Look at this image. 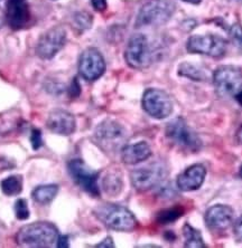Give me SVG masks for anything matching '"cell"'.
Segmentation results:
<instances>
[{"instance_id":"obj_8","label":"cell","mask_w":242,"mask_h":248,"mask_svg":"<svg viewBox=\"0 0 242 248\" xmlns=\"http://www.w3.org/2000/svg\"><path fill=\"white\" fill-rule=\"evenodd\" d=\"M167 176V168L163 162H154L138 168L130 173L131 185L138 191H147L158 186Z\"/></svg>"},{"instance_id":"obj_25","label":"cell","mask_w":242,"mask_h":248,"mask_svg":"<svg viewBox=\"0 0 242 248\" xmlns=\"http://www.w3.org/2000/svg\"><path fill=\"white\" fill-rule=\"evenodd\" d=\"M92 23H93L92 16H91L89 13L80 12V13H76L74 15V17H73V25H74V27L76 29H79V31H83L91 28Z\"/></svg>"},{"instance_id":"obj_26","label":"cell","mask_w":242,"mask_h":248,"mask_svg":"<svg viewBox=\"0 0 242 248\" xmlns=\"http://www.w3.org/2000/svg\"><path fill=\"white\" fill-rule=\"evenodd\" d=\"M229 37L233 46L242 52V26L240 24H233L229 29Z\"/></svg>"},{"instance_id":"obj_4","label":"cell","mask_w":242,"mask_h":248,"mask_svg":"<svg viewBox=\"0 0 242 248\" xmlns=\"http://www.w3.org/2000/svg\"><path fill=\"white\" fill-rule=\"evenodd\" d=\"M127 134L123 126L112 120H105L94 131V142L105 152H116L126 142Z\"/></svg>"},{"instance_id":"obj_12","label":"cell","mask_w":242,"mask_h":248,"mask_svg":"<svg viewBox=\"0 0 242 248\" xmlns=\"http://www.w3.org/2000/svg\"><path fill=\"white\" fill-rule=\"evenodd\" d=\"M104 58L97 48L90 47L81 54L79 60V73L86 81H97L104 74Z\"/></svg>"},{"instance_id":"obj_6","label":"cell","mask_w":242,"mask_h":248,"mask_svg":"<svg viewBox=\"0 0 242 248\" xmlns=\"http://www.w3.org/2000/svg\"><path fill=\"white\" fill-rule=\"evenodd\" d=\"M166 137L178 147L190 152L199 151L202 147V141L199 136L182 118H176L167 124Z\"/></svg>"},{"instance_id":"obj_23","label":"cell","mask_w":242,"mask_h":248,"mask_svg":"<svg viewBox=\"0 0 242 248\" xmlns=\"http://www.w3.org/2000/svg\"><path fill=\"white\" fill-rule=\"evenodd\" d=\"M178 74L194 82H201L205 78L204 72L195 65L190 63H183L178 67Z\"/></svg>"},{"instance_id":"obj_32","label":"cell","mask_w":242,"mask_h":248,"mask_svg":"<svg viewBox=\"0 0 242 248\" xmlns=\"http://www.w3.org/2000/svg\"><path fill=\"white\" fill-rule=\"evenodd\" d=\"M57 247L58 248H68L69 246V237L67 235H58L57 237Z\"/></svg>"},{"instance_id":"obj_11","label":"cell","mask_w":242,"mask_h":248,"mask_svg":"<svg viewBox=\"0 0 242 248\" xmlns=\"http://www.w3.org/2000/svg\"><path fill=\"white\" fill-rule=\"evenodd\" d=\"M142 108L154 119H166L173 112V102L165 91L148 89L142 95Z\"/></svg>"},{"instance_id":"obj_36","label":"cell","mask_w":242,"mask_h":248,"mask_svg":"<svg viewBox=\"0 0 242 248\" xmlns=\"http://www.w3.org/2000/svg\"><path fill=\"white\" fill-rule=\"evenodd\" d=\"M6 21V16H5V13L2 12L1 9H0V28L3 26V24H5Z\"/></svg>"},{"instance_id":"obj_3","label":"cell","mask_w":242,"mask_h":248,"mask_svg":"<svg viewBox=\"0 0 242 248\" xmlns=\"http://www.w3.org/2000/svg\"><path fill=\"white\" fill-rule=\"evenodd\" d=\"M175 9L176 6L172 0H149L139 10L135 26L137 28L161 26L171 19Z\"/></svg>"},{"instance_id":"obj_34","label":"cell","mask_w":242,"mask_h":248,"mask_svg":"<svg viewBox=\"0 0 242 248\" xmlns=\"http://www.w3.org/2000/svg\"><path fill=\"white\" fill-rule=\"evenodd\" d=\"M236 139H237V142L239 144L242 145V124L240 125L239 129L237 130V133H236Z\"/></svg>"},{"instance_id":"obj_28","label":"cell","mask_w":242,"mask_h":248,"mask_svg":"<svg viewBox=\"0 0 242 248\" xmlns=\"http://www.w3.org/2000/svg\"><path fill=\"white\" fill-rule=\"evenodd\" d=\"M31 142L32 147L34 150H38V149L43 145V138H42V132L38 129H33L32 134H31Z\"/></svg>"},{"instance_id":"obj_33","label":"cell","mask_w":242,"mask_h":248,"mask_svg":"<svg viewBox=\"0 0 242 248\" xmlns=\"http://www.w3.org/2000/svg\"><path fill=\"white\" fill-rule=\"evenodd\" d=\"M97 247H107V248H112L115 247V244H113V240L111 237H107V238L102 240V242L100 244H98Z\"/></svg>"},{"instance_id":"obj_17","label":"cell","mask_w":242,"mask_h":248,"mask_svg":"<svg viewBox=\"0 0 242 248\" xmlns=\"http://www.w3.org/2000/svg\"><path fill=\"white\" fill-rule=\"evenodd\" d=\"M207 169L202 165H193L177 177V187L182 191L197 190L203 185Z\"/></svg>"},{"instance_id":"obj_24","label":"cell","mask_w":242,"mask_h":248,"mask_svg":"<svg viewBox=\"0 0 242 248\" xmlns=\"http://www.w3.org/2000/svg\"><path fill=\"white\" fill-rule=\"evenodd\" d=\"M183 216V209L179 207H175V208H170V209H164L159 211L157 214V222H159L160 225H168L172 224L181 218Z\"/></svg>"},{"instance_id":"obj_31","label":"cell","mask_w":242,"mask_h":248,"mask_svg":"<svg viewBox=\"0 0 242 248\" xmlns=\"http://www.w3.org/2000/svg\"><path fill=\"white\" fill-rule=\"evenodd\" d=\"M91 5L97 12H104L107 8V1L105 0H91Z\"/></svg>"},{"instance_id":"obj_19","label":"cell","mask_w":242,"mask_h":248,"mask_svg":"<svg viewBox=\"0 0 242 248\" xmlns=\"http://www.w3.org/2000/svg\"><path fill=\"white\" fill-rule=\"evenodd\" d=\"M58 190H60V188H58L57 185H42L36 187L33 190L32 197L36 202L40 203V205H47V203L52 202L55 199V197L58 193Z\"/></svg>"},{"instance_id":"obj_21","label":"cell","mask_w":242,"mask_h":248,"mask_svg":"<svg viewBox=\"0 0 242 248\" xmlns=\"http://www.w3.org/2000/svg\"><path fill=\"white\" fill-rule=\"evenodd\" d=\"M102 187L109 196L119 195L122 190V178L118 172L108 173L102 181Z\"/></svg>"},{"instance_id":"obj_35","label":"cell","mask_w":242,"mask_h":248,"mask_svg":"<svg viewBox=\"0 0 242 248\" xmlns=\"http://www.w3.org/2000/svg\"><path fill=\"white\" fill-rule=\"evenodd\" d=\"M234 98H236V101L242 107V89L236 94V96H234Z\"/></svg>"},{"instance_id":"obj_15","label":"cell","mask_w":242,"mask_h":248,"mask_svg":"<svg viewBox=\"0 0 242 248\" xmlns=\"http://www.w3.org/2000/svg\"><path fill=\"white\" fill-rule=\"evenodd\" d=\"M233 209L225 205H215L208 208L205 213L207 226L213 232H222L228 229L233 224Z\"/></svg>"},{"instance_id":"obj_30","label":"cell","mask_w":242,"mask_h":248,"mask_svg":"<svg viewBox=\"0 0 242 248\" xmlns=\"http://www.w3.org/2000/svg\"><path fill=\"white\" fill-rule=\"evenodd\" d=\"M234 235H236V238L239 242H242V214L237 221L234 222Z\"/></svg>"},{"instance_id":"obj_13","label":"cell","mask_w":242,"mask_h":248,"mask_svg":"<svg viewBox=\"0 0 242 248\" xmlns=\"http://www.w3.org/2000/svg\"><path fill=\"white\" fill-rule=\"evenodd\" d=\"M67 43V31L62 27H53L40 36L36 46V54L42 60H51Z\"/></svg>"},{"instance_id":"obj_2","label":"cell","mask_w":242,"mask_h":248,"mask_svg":"<svg viewBox=\"0 0 242 248\" xmlns=\"http://www.w3.org/2000/svg\"><path fill=\"white\" fill-rule=\"evenodd\" d=\"M97 218L112 231L133 232L137 227V219L126 207L115 203H104L94 209Z\"/></svg>"},{"instance_id":"obj_5","label":"cell","mask_w":242,"mask_h":248,"mask_svg":"<svg viewBox=\"0 0 242 248\" xmlns=\"http://www.w3.org/2000/svg\"><path fill=\"white\" fill-rule=\"evenodd\" d=\"M213 84L220 97H232L242 89V68L233 65L218 67L213 74Z\"/></svg>"},{"instance_id":"obj_7","label":"cell","mask_w":242,"mask_h":248,"mask_svg":"<svg viewBox=\"0 0 242 248\" xmlns=\"http://www.w3.org/2000/svg\"><path fill=\"white\" fill-rule=\"evenodd\" d=\"M124 60L131 68H147L153 61V54L148 39L145 35H133L128 42L124 52Z\"/></svg>"},{"instance_id":"obj_18","label":"cell","mask_w":242,"mask_h":248,"mask_svg":"<svg viewBox=\"0 0 242 248\" xmlns=\"http://www.w3.org/2000/svg\"><path fill=\"white\" fill-rule=\"evenodd\" d=\"M152 155V149L147 142H138L135 144H128L121 149V160L126 165H137Z\"/></svg>"},{"instance_id":"obj_10","label":"cell","mask_w":242,"mask_h":248,"mask_svg":"<svg viewBox=\"0 0 242 248\" xmlns=\"http://www.w3.org/2000/svg\"><path fill=\"white\" fill-rule=\"evenodd\" d=\"M68 169L69 176L82 190L94 197V198L100 196V188L98 185L99 172L90 169L80 159H74L69 161Z\"/></svg>"},{"instance_id":"obj_37","label":"cell","mask_w":242,"mask_h":248,"mask_svg":"<svg viewBox=\"0 0 242 248\" xmlns=\"http://www.w3.org/2000/svg\"><path fill=\"white\" fill-rule=\"evenodd\" d=\"M183 1L192 3V5H199V3L202 1V0H183Z\"/></svg>"},{"instance_id":"obj_16","label":"cell","mask_w":242,"mask_h":248,"mask_svg":"<svg viewBox=\"0 0 242 248\" xmlns=\"http://www.w3.org/2000/svg\"><path fill=\"white\" fill-rule=\"evenodd\" d=\"M46 125L47 129L53 133L60 136H71L75 131L76 121L72 113L56 108L49 114Z\"/></svg>"},{"instance_id":"obj_14","label":"cell","mask_w":242,"mask_h":248,"mask_svg":"<svg viewBox=\"0 0 242 248\" xmlns=\"http://www.w3.org/2000/svg\"><path fill=\"white\" fill-rule=\"evenodd\" d=\"M5 16L7 24L15 31L27 28L32 24V15L27 0H8Z\"/></svg>"},{"instance_id":"obj_9","label":"cell","mask_w":242,"mask_h":248,"mask_svg":"<svg viewBox=\"0 0 242 248\" xmlns=\"http://www.w3.org/2000/svg\"><path fill=\"white\" fill-rule=\"evenodd\" d=\"M186 48L192 54L220 58L226 53L228 42L218 35H194L189 38Z\"/></svg>"},{"instance_id":"obj_29","label":"cell","mask_w":242,"mask_h":248,"mask_svg":"<svg viewBox=\"0 0 242 248\" xmlns=\"http://www.w3.org/2000/svg\"><path fill=\"white\" fill-rule=\"evenodd\" d=\"M81 93V86L78 82V79L74 78L71 83V85L69 87V94L72 97H78Z\"/></svg>"},{"instance_id":"obj_27","label":"cell","mask_w":242,"mask_h":248,"mask_svg":"<svg viewBox=\"0 0 242 248\" xmlns=\"http://www.w3.org/2000/svg\"><path fill=\"white\" fill-rule=\"evenodd\" d=\"M15 216L19 220H26L29 218V209L25 199H17L14 206Z\"/></svg>"},{"instance_id":"obj_39","label":"cell","mask_w":242,"mask_h":248,"mask_svg":"<svg viewBox=\"0 0 242 248\" xmlns=\"http://www.w3.org/2000/svg\"><path fill=\"white\" fill-rule=\"evenodd\" d=\"M232 1H241V0H232Z\"/></svg>"},{"instance_id":"obj_1","label":"cell","mask_w":242,"mask_h":248,"mask_svg":"<svg viewBox=\"0 0 242 248\" xmlns=\"http://www.w3.org/2000/svg\"><path fill=\"white\" fill-rule=\"evenodd\" d=\"M58 229L49 221H36L25 225L18 231L16 243L26 247H50L56 243Z\"/></svg>"},{"instance_id":"obj_20","label":"cell","mask_w":242,"mask_h":248,"mask_svg":"<svg viewBox=\"0 0 242 248\" xmlns=\"http://www.w3.org/2000/svg\"><path fill=\"white\" fill-rule=\"evenodd\" d=\"M0 188L6 196H17L23 190V177L20 174H13L0 182Z\"/></svg>"},{"instance_id":"obj_22","label":"cell","mask_w":242,"mask_h":248,"mask_svg":"<svg viewBox=\"0 0 242 248\" xmlns=\"http://www.w3.org/2000/svg\"><path fill=\"white\" fill-rule=\"evenodd\" d=\"M183 232L185 237V247L190 248H205V244L199 231L193 228L189 224H185L183 227Z\"/></svg>"},{"instance_id":"obj_38","label":"cell","mask_w":242,"mask_h":248,"mask_svg":"<svg viewBox=\"0 0 242 248\" xmlns=\"http://www.w3.org/2000/svg\"><path fill=\"white\" fill-rule=\"evenodd\" d=\"M239 176L242 178V166H241V168H240V171H239Z\"/></svg>"}]
</instances>
